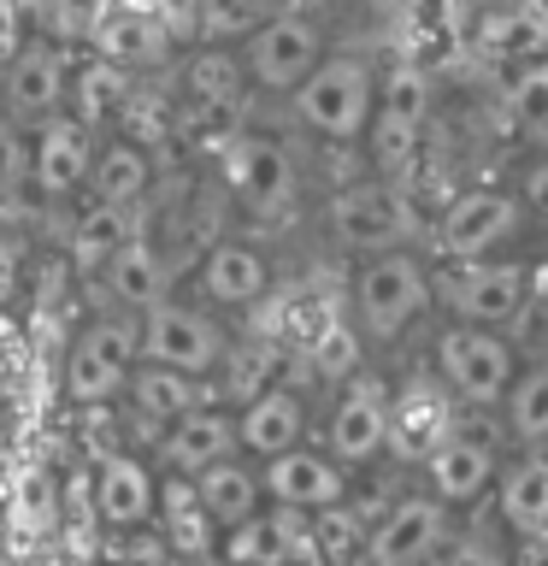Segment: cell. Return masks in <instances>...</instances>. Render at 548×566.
I'll use <instances>...</instances> for the list:
<instances>
[{"label":"cell","mask_w":548,"mask_h":566,"mask_svg":"<svg viewBox=\"0 0 548 566\" xmlns=\"http://www.w3.org/2000/svg\"><path fill=\"white\" fill-rule=\"evenodd\" d=\"M449 537H454V507H442L431 490H407L371 520L360 566H436Z\"/></svg>","instance_id":"11"},{"label":"cell","mask_w":548,"mask_h":566,"mask_svg":"<svg viewBox=\"0 0 548 566\" xmlns=\"http://www.w3.org/2000/svg\"><path fill=\"white\" fill-rule=\"evenodd\" d=\"M260 484H265V502H272V507L325 513L336 502H348L354 472L336 454L318 449V442H301V449L277 454V460H260Z\"/></svg>","instance_id":"22"},{"label":"cell","mask_w":548,"mask_h":566,"mask_svg":"<svg viewBox=\"0 0 548 566\" xmlns=\"http://www.w3.org/2000/svg\"><path fill=\"white\" fill-rule=\"evenodd\" d=\"M141 366V318L95 307L77 318V331L65 336L60 354V401L65 407H113L130 384V371Z\"/></svg>","instance_id":"2"},{"label":"cell","mask_w":548,"mask_h":566,"mask_svg":"<svg viewBox=\"0 0 548 566\" xmlns=\"http://www.w3.org/2000/svg\"><path fill=\"white\" fill-rule=\"evenodd\" d=\"M502 413H507V437L519 442V449H548V360L519 366Z\"/></svg>","instance_id":"34"},{"label":"cell","mask_w":548,"mask_h":566,"mask_svg":"<svg viewBox=\"0 0 548 566\" xmlns=\"http://www.w3.org/2000/svg\"><path fill=\"white\" fill-rule=\"evenodd\" d=\"M236 53H242V71H247V88L289 101L295 88L313 77V65L330 53V35L313 12H265L236 42Z\"/></svg>","instance_id":"7"},{"label":"cell","mask_w":548,"mask_h":566,"mask_svg":"<svg viewBox=\"0 0 548 566\" xmlns=\"http://www.w3.org/2000/svg\"><path fill=\"white\" fill-rule=\"evenodd\" d=\"M436 301L454 313V325H484L502 331L525 313L530 272L513 260H449L436 277Z\"/></svg>","instance_id":"12"},{"label":"cell","mask_w":548,"mask_h":566,"mask_svg":"<svg viewBox=\"0 0 548 566\" xmlns=\"http://www.w3.org/2000/svg\"><path fill=\"white\" fill-rule=\"evenodd\" d=\"M0 212H7V207H0Z\"/></svg>","instance_id":"46"},{"label":"cell","mask_w":548,"mask_h":566,"mask_svg":"<svg viewBox=\"0 0 548 566\" xmlns=\"http://www.w3.org/2000/svg\"><path fill=\"white\" fill-rule=\"evenodd\" d=\"M230 454H242V449H236V407H224V401H201L194 413L166 424L159 442L148 449L159 478H194Z\"/></svg>","instance_id":"23"},{"label":"cell","mask_w":548,"mask_h":566,"mask_svg":"<svg viewBox=\"0 0 548 566\" xmlns=\"http://www.w3.org/2000/svg\"><path fill=\"white\" fill-rule=\"evenodd\" d=\"M154 189H159V159H154L148 142H136V136H124V130H101L83 201H101V207H154Z\"/></svg>","instance_id":"25"},{"label":"cell","mask_w":548,"mask_h":566,"mask_svg":"<svg viewBox=\"0 0 548 566\" xmlns=\"http://www.w3.org/2000/svg\"><path fill=\"white\" fill-rule=\"evenodd\" d=\"M201 401H212V384L189 378V371H171V366L141 360V366L130 371V384H124V396H118V419H124L130 449L148 454L154 442H159V431H166V424H177L183 413H194Z\"/></svg>","instance_id":"19"},{"label":"cell","mask_w":548,"mask_h":566,"mask_svg":"<svg viewBox=\"0 0 548 566\" xmlns=\"http://www.w3.org/2000/svg\"><path fill=\"white\" fill-rule=\"evenodd\" d=\"M148 237V207H101V201H77L71 212V230H65V272L83 283H95V272L118 254L124 242Z\"/></svg>","instance_id":"26"},{"label":"cell","mask_w":548,"mask_h":566,"mask_svg":"<svg viewBox=\"0 0 548 566\" xmlns=\"http://www.w3.org/2000/svg\"><path fill=\"white\" fill-rule=\"evenodd\" d=\"M189 301H201L212 313H254L265 295L277 290V272H272V254L247 237H212L201 248V260L189 265Z\"/></svg>","instance_id":"13"},{"label":"cell","mask_w":548,"mask_h":566,"mask_svg":"<svg viewBox=\"0 0 548 566\" xmlns=\"http://www.w3.org/2000/svg\"><path fill=\"white\" fill-rule=\"evenodd\" d=\"M265 12H318L325 0H260Z\"/></svg>","instance_id":"43"},{"label":"cell","mask_w":548,"mask_h":566,"mask_svg":"<svg viewBox=\"0 0 548 566\" xmlns=\"http://www.w3.org/2000/svg\"><path fill=\"white\" fill-rule=\"evenodd\" d=\"M419 472H424V490H431L442 507H472L477 495H489V484L502 478V454H495L489 437L454 431Z\"/></svg>","instance_id":"27"},{"label":"cell","mask_w":548,"mask_h":566,"mask_svg":"<svg viewBox=\"0 0 548 566\" xmlns=\"http://www.w3.org/2000/svg\"><path fill=\"white\" fill-rule=\"evenodd\" d=\"M95 142H101V130H88L71 113L35 124L30 130V201L48 212L77 207L88 189V166H95Z\"/></svg>","instance_id":"15"},{"label":"cell","mask_w":548,"mask_h":566,"mask_svg":"<svg viewBox=\"0 0 548 566\" xmlns=\"http://www.w3.org/2000/svg\"><path fill=\"white\" fill-rule=\"evenodd\" d=\"M189 484H194V495H201V507L212 513V525H219V531L254 520V513L265 507L260 460H247V454H230V460H219V467L194 472Z\"/></svg>","instance_id":"31"},{"label":"cell","mask_w":548,"mask_h":566,"mask_svg":"<svg viewBox=\"0 0 548 566\" xmlns=\"http://www.w3.org/2000/svg\"><path fill=\"white\" fill-rule=\"evenodd\" d=\"M177 260L159 248L154 237H136L124 242L113 260L95 272V283H88V295H95V307H113V313H154L159 301L177 295Z\"/></svg>","instance_id":"20"},{"label":"cell","mask_w":548,"mask_h":566,"mask_svg":"<svg viewBox=\"0 0 548 566\" xmlns=\"http://www.w3.org/2000/svg\"><path fill=\"white\" fill-rule=\"evenodd\" d=\"M436 307V272L424 265L419 248H389L366 254L348 272V318L366 348H389Z\"/></svg>","instance_id":"1"},{"label":"cell","mask_w":548,"mask_h":566,"mask_svg":"<svg viewBox=\"0 0 548 566\" xmlns=\"http://www.w3.org/2000/svg\"><path fill=\"white\" fill-rule=\"evenodd\" d=\"M313 431V407L307 396H301L295 384H272V389H260L254 401H242L236 407V449L247 460H277V454H289L301 449Z\"/></svg>","instance_id":"24"},{"label":"cell","mask_w":548,"mask_h":566,"mask_svg":"<svg viewBox=\"0 0 548 566\" xmlns=\"http://www.w3.org/2000/svg\"><path fill=\"white\" fill-rule=\"evenodd\" d=\"M513 566H548V531H525V537L507 543Z\"/></svg>","instance_id":"42"},{"label":"cell","mask_w":548,"mask_h":566,"mask_svg":"<svg viewBox=\"0 0 548 566\" xmlns=\"http://www.w3.org/2000/svg\"><path fill=\"white\" fill-rule=\"evenodd\" d=\"M212 184L242 219H283L301 201V166L283 148V136L236 124L219 148H212Z\"/></svg>","instance_id":"3"},{"label":"cell","mask_w":548,"mask_h":566,"mask_svg":"<svg viewBox=\"0 0 548 566\" xmlns=\"http://www.w3.org/2000/svg\"><path fill=\"white\" fill-rule=\"evenodd\" d=\"M0 566H18V560H12V555H7V548H0Z\"/></svg>","instance_id":"45"},{"label":"cell","mask_w":548,"mask_h":566,"mask_svg":"<svg viewBox=\"0 0 548 566\" xmlns=\"http://www.w3.org/2000/svg\"><path fill=\"white\" fill-rule=\"evenodd\" d=\"M71 65H77V48L30 35V42L0 65V113H7L18 130H35V124L60 118L71 106Z\"/></svg>","instance_id":"10"},{"label":"cell","mask_w":548,"mask_h":566,"mask_svg":"<svg viewBox=\"0 0 548 566\" xmlns=\"http://www.w3.org/2000/svg\"><path fill=\"white\" fill-rule=\"evenodd\" d=\"M136 83L141 77H130V71H118V65H106V60H95V53L77 48V65H71V106H65V113L83 118L88 130H113V124L124 118V106H130V95H136Z\"/></svg>","instance_id":"32"},{"label":"cell","mask_w":548,"mask_h":566,"mask_svg":"<svg viewBox=\"0 0 548 566\" xmlns=\"http://www.w3.org/2000/svg\"><path fill=\"white\" fill-rule=\"evenodd\" d=\"M325 230L354 260L389 254V248H413V207L383 177H354L325 201Z\"/></svg>","instance_id":"8"},{"label":"cell","mask_w":548,"mask_h":566,"mask_svg":"<svg viewBox=\"0 0 548 566\" xmlns=\"http://www.w3.org/2000/svg\"><path fill=\"white\" fill-rule=\"evenodd\" d=\"M431 371L436 384L449 389L460 407L484 413V407H502L513 378H519V354L502 331H484V325H442L436 343H431Z\"/></svg>","instance_id":"6"},{"label":"cell","mask_w":548,"mask_h":566,"mask_svg":"<svg viewBox=\"0 0 548 566\" xmlns=\"http://www.w3.org/2000/svg\"><path fill=\"white\" fill-rule=\"evenodd\" d=\"M35 371V331L12 307H0V389L24 384Z\"/></svg>","instance_id":"38"},{"label":"cell","mask_w":548,"mask_h":566,"mask_svg":"<svg viewBox=\"0 0 548 566\" xmlns=\"http://www.w3.org/2000/svg\"><path fill=\"white\" fill-rule=\"evenodd\" d=\"M325 454H336L348 472L371 467V460H383L389 449V384L378 371H354V378L336 389L330 413H325V442H318Z\"/></svg>","instance_id":"17"},{"label":"cell","mask_w":548,"mask_h":566,"mask_svg":"<svg viewBox=\"0 0 548 566\" xmlns=\"http://www.w3.org/2000/svg\"><path fill=\"white\" fill-rule=\"evenodd\" d=\"M371 106H378V65L366 53H325L313 65V77L289 95V113L307 136L330 142V148H348V142L366 136Z\"/></svg>","instance_id":"4"},{"label":"cell","mask_w":548,"mask_h":566,"mask_svg":"<svg viewBox=\"0 0 548 566\" xmlns=\"http://www.w3.org/2000/svg\"><path fill=\"white\" fill-rule=\"evenodd\" d=\"M230 336H236V331H230L212 307L171 295V301H159L154 313H141V360L189 371V378L212 384V371H219Z\"/></svg>","instance_id":"9"},{"label":"cell","mask_w":548,"mask_h":566,"mask_svg":"<svg viewBox=\"0 0 548 566\" xmlns=\"http://www.w3.org/2000/svg\"><path fill=\"white\" fill-rule=\"evenodd\" d=\"M507 113L519 124L525 142H537L548 154V60H530V65H513L507 77Z\"/></svg>","instance_id":"35"},{"label":"cell","mask_w":548,"mask_h":566,"mask_svg":"<svg viewBox=\"0 0 548 566\" xmlns=\"http://www.w3.org/2000/svg\"><path fill=\"white\" fill-rule=\"evenodd\" d=\"M460 431V401L436 384V371H419L401 389H389V460L396 467H424L442 442Z\"/></svg>","instance_id":"18"},{"label":"cell","mask_w":548,"mask_h":566,"mask_svg":"<svg viewBox=\"0 0 548 566\" xmlns=\"http://www.w3.org/2000/svg\"><path fill=\"white\" fill-rule=\"evenodd\" d=\"M154 531H159V543H166L183 566L212 560V555H219V537H224V531L212 525V513L201 507V495H194L189 478H159Z\"/></svg>","instance_id":"28"},{"label":"cell","mask_w":548,"mask_h":566,"mask_svg":"<svg viewBox=\"0 0 548 566\" xmlns=\"http://www.w3.org/2000/svg\"><path fill=\"white\" fill-rule=\"evenodd\" d=\"M201 566H236V560H224V555H212V560H201Z\"/></svg>","instance_id":"44"},{"label":"cell","mask_w":548,"mask_h":566,"mask_svg":"<svg viewBox=\"0 0 548 566\" xmlns=\"http://www.w3.org/2000/svg\"><path fill=\"white\" fill-rule=\"evenodd\" d=\"M159 507V472L141 449H118L88 467V520L101 537H130L148 531Z\"/></svg>","instance_id":"16"},{"label":"cell","mask_w":548,"mask_h":566,"mask_svg":"<svg viewBox=\"0 0 548 566\" xmlns=\"http://www.w3.org/2000/svg\"><path fill=\"white\" fill-rule=\"evenodd\" d=\"M513 195L525 201L530 219H542V224H548V154H537V159H530V166L519 171V184H513Z\"/></svg>","instance_id":"41"},{"label":"cell","mask_w":548,"mask_h":566,"mask_svg":"<svg viewBox=\"0 0 548 566\" xmlns=\"http://www.w3.org/2000/svg\"><path fill=\"white\" fill-rule=\"evenodd\" d=\"M424 124H431V77L419 65H396L389 77H378V106L366 124V159L371 177L407 189L419 171V148H424Z\"/></svg>","instance_id":"5"},{"label":"cell","mask_w":548,"mask_h":566,"mask_svg":"<svg viewBox=\"0 0 548 566\" xmlns=\"http://www.w3.org/2000/svg\"><path fill=\"white\" fill-rule=\"evenodd\" d=\"M83 53L130 71V77H148V71H171V60L183 53V42H177L159 18L118 12V7H101L95 0V18H88V30H83Z\"/></svg>","instance_id":"21"},{"label":"cell","mask_w":548,"mask_h":566,"mask_svg":"<svg viewBox=\"0 0 548 566\" xmlns=\"http://www.w3.org/2000/svg\"><path fill=\"white\" fill-rule=\"evenodd\" d=\"M436 566H513V555H507L502 531L472 525V531H460V537H449V548L436 555Z\"/></svg>","instance_id":"39"},{"label":"cell","mask_w":548,"mask_h":566,"mask_svg":"<svg viewBox=\"0 0 548 566\" xmlns=\"http://www.w3.org/2000/svg\"><path fill=\"white\" fill-rule=\"evenodd\" d=\"M525 224H530V212L513 189H466L442 207L436 248H442V260H502V248L519 242Z\"/></svg>","instance_id":"14"},{"label":"cell","mask_w":548,"mask_h":566,"mask_svg":"<svg viewBox=\"0 0 548 566\" xmlns=\"http://www.w3.org/2000/svg\"><path fill=\"white\" fill-rule=\"evenodd\" d=\"M283 366H289V360H283V348L265 331L247 325L242 336H230L224 360H219V371H212V401H224V407L254 401L260 389H272L283 378Z\"/></svg>","instance_id":"30"},{"label":"cell","mask_w":548,"mask_h":566,"mask_svg":"<svg viewBox=\"0 0 548 566\" xmlns=\"http://www.w3.org/2000/svg\"><path fill=\"white\" fill-rule=\"evenodd\" d=\"M495 520L507 537L548 531V449H519L495 478Z\"/></svg>","instance_id":"29"},{"label":"cell","mask_w":548,"mask_h":566,"mask_svg":"<svg viewBox=\"0 0 548 566\" xmlns=\"http://www.w3.org/2000/svg\"><path fill=\"white\" fill-rule=\"evenodd\" d=\"M265 18L260 0H194L189 12V48L207 42V48H236L247 30Z\"/></svg>","instance_id":"36"},{"label":"cell","mask_w":548,"mask_h":566,"mask_svg":"<svg viewBox=\"0 0 548 566\" xmlns=\"http://www.w3.org/2000/svg\"><path fill=\"white\" fill-rule=\"evenodd\" d=\"M30 201V130L0 113V207Z\"/></svg>","instance_id":"37"},{"label":"cell","mask_w":548,"mask_h":566,"mask_svg":"<svg viewBox=\"0 0 548 566\" xmlns=\"http://www.w3.org/2000/svg\"><path fill=\"white\" fill-rule=\"evenodd\" d=\"M101 566H183L159 543V531H130V537H101Z\"/></svg>","instance_id":"40"},{"label":"cell","mask_w":548,"mask_h":566,"mask_svg":"<svg viewBox=\"0 0 548 566\" xmlns=\"http://www.w3.org/2000/svg\"><path fill=\"white\" fill-rule=\"evenodd\" d=\"M484 48L507 65L548 60V0H507V7H489Z\"/></svg>","instance_id":"33"}]
</instances>
